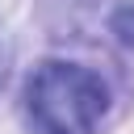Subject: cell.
<instances>
[{"instance_id":"obj_3","label":"cell","mask_w":134,"mask_h":134,"mask_svg":"<svg viewBox=\"0 0 134 134\" xmlns=\"http://www.w3.org/2000/svg\"><path fill=\"white\" fill-rule=\"evenodd\" d=\"M4 75H8V46H4V34H0V88H4Z\"/></svg>"},{"instance_id":"obj_1","label":"cell","mask_w":134,"mask_h":134,"mask_svg":"<svg viewBox=\"0 0 134 134\" xmlns=\"http://www.w3.org/2000/svg\"><path fill=\"white\" fill-rule=\"evenodd\" d=\"M109 109V88L96 71L46 59L25 88V113L38 134H92Z\"/></svg>"},{"instance_id":"obj_2","label":"cell","mask_w":134,"mask_h":134,"mask_svg":"<svg viewBox=\"0 0 134 134\" xmlns=\"http://www.w3.org/2000/svg\"><path fill=\"white\" fill-rule=\"evenodd\" d=\"M109 29L117 34V42H121V46H130V50H134V4H121V8H113V17H109Z\"/></svg>"}]
</instances>
